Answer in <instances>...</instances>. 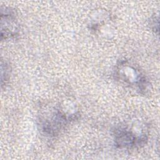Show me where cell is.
<instances>
[{"label": "cell", "instance_id": "6da1fadb", "mask_svg": "<svg viewBox=\"0 0 160 160\" xmlns=\"http://www.w3.org/2000/svg\"><path fill=\"white\" fill-rule=\"evenodd\" d=\"M116 76L123 82L134 86L141 93H145L150 85L146 77L139 70L125 61H121L118 64Z\"/></svg>", "mask_w": 160, "mask_h": 160}, {"label": "cell", "instance_id": "3957f363", "mask_svg": "<svg viewBox=\"0 0 160 160\" xmlns=\"http://www.w3.org/2000/svg\"><path fill=\"white\" fill-rule=\"evenodd\" d=\"M1 39L12 38L19 32V24L14 9L11 8H1Z\"/></svg>", "mask_w": 160, "mask_h": 160}, {"label": "cell", "instance_id": "277c9868", "mask_svg": "<svg viewBox=\"0 0 160 160\" xmlns=\"http://www.w3.org/2000/svg\"><path fill=\"white\" fill-rule=\"evenodd\" d=\"M70 120L64 113L59 110H56L52 112L50 118H44L41 121V127L42 131L49 135L54 136L57 134L60 130Z\"/></svg>", "mask_w": 160, "mask_h": 160}, {"label": "cell", "instance_id": "5b68a950", "mask_svg": "<svg viewBox=\"0 0 160 160\" xmlns=\"http://www.w3.org/2000/svg\"><path fill=\"white\" fill-rule=\"evenodd\" d=\"M11 67L9 66V64L4 61L3 62L2 60L1 61V84L2 86H4L6 82L8 81L10 74Z\"/></svg>", "mask_w": 160, "mask_h": 160}, {"label": "cell", "instance_id": "7a4b0ae2", "mask_svg": "<svg viewBox=\"0 0 160 160\" xmlns=\"http://www.w3.org/2000/svg\"><path fill=\"white\" fill-rule=\"evenodd\" d=\"M114 142L119 148H132L145 144L147 137L145 134L137 135L131 129L125 128H118L115 129Z\"/></svg>", "mask_w": 160, "mask_h": 160}]
</instances>
